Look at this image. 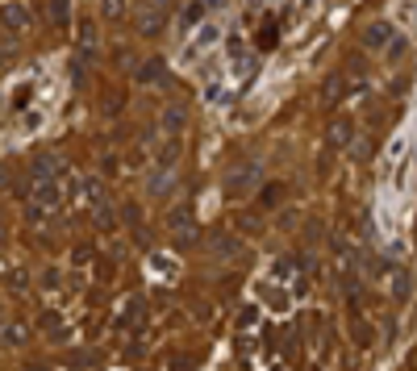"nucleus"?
Segmentation results:
<instances>
[{
	"instance_id": "f257e3e1",
	"label": "nucleus",
	"mask_w": 417,
	"mask_h": 371,
	"mask_svg": "<svg viewBox=\"0 0 417 371\" xmlns=\"http://www.w3.org/2000/svg\"><path fill=\"white\" fill-rule=\"evenodd\" d=\"M167 233H171V242H176L180 250H188V246L200 242V226H196L192 205H176V209L167 213Z\"/></svg>"
},
{
	"instance_id": "f03ea898",
	"label": "nucleus",
	"mask_w": 417,
	"mask_h": 371,
	"mask_svg": "<svg viewBox=\"0 0 417 371\" xmlns=\"http://www.w3.org/2000/svg\"><path fill=\"white\" fill-rule=\"evenodd\" d=\"M259 180H263L259 163H238V167H230V176H226V196L230 200H246L259 188Z\"/></svg>"
},
{
	"instance_id": "7ed1b4c3",
	"label": "nucleus",
	"mask_w": 417,
	"mask_h": 371,
	"mask_svg": "<svg viewBox=\"0 0 417 371\" xmlns=\"http://www.w3.org/2000/svg\"><path fill=\"white\" fill-rule=\"evenodd\" d=\"M59 176H67V171H63V159H59L54 150L38 154V159L30 163V180H34V184H38V180H59Z\"/></svg>"
},
{
	"instance_id": "20e7f679",
	"label": "nucleus",
	"mask_w": 417,
	"mask_h": 371,
	"mask_svg": "<svg viewBox=\"0 0 417 371\" xmlns=\"http://www.w3.org/2000/svg\"><path fill=\"white\" fill-rule=\"evenodd\" d=\"M0 30H4L8 38L25 34V30H30V13H25L21 4H4V8H0Z\"/></svg>"
},
{
	"instance_id": "39448f33",
	"label": "nucleus",
	"mask_w": 417,
	"mask_h": 371,
	"mask_svg": "<svg viewBox=\"0 0 417 371\" xmlns=\"http://www.w3.org/2000/svg\"><path fill=\"white\" fill-rule=\"evenodd\" d=\"M134 21H138V34H142V38H155V34L163 30V8H159V0H150V4H142V8H138V17H134Z\"/></svg>"
},
{
	"instance_id": "423d86ee",
	"label": "nucleus",
	"mask_w": 417,
	"mask_h": 371,
	"mask_svg": "<svg viewBox=\"0 0 417 371\" xmlns=\"http://www.w3.org/2000/svg\"><path fill=\"white\" fill-rule=\"evenodd\" d=\"M0 346H8V351L30 346V325L25 322H0Z\"/></svg>"
},
{
	"instance_id": "0eeeda50",
	"label": "nucleus",
	"mask_w": 417,
	"mask_h": 371,
	"mask_svg": "<svg viewBox=\"0 0 417 371\" xmlns=\"http://www.w3.org/2000/svg\"><path fill=\"white\" fill-rule=\"evenodd\" d=\"M75 59H84V63H92L96 59V47H100V38H96V21H80V30H75Z\"/></svg>"
},
{
	"instance_id": "6e6552de",
	"label": "nucleus",
	"mask_w": 417,
	"mask_h": 371,
	"mask_svg": "<svg viewBox=\"0 0 417 371\" xmlns=\"http://www.w3.org/2000/svg\"><path fill=\"white\" fill-rule=\"evenodd\" d=\"M209 250H213L217 259H238V255H242V238H234V233L217 230L213 238H209Z\"/></svg>"
},
{
	"instance_id": "1a4fd4ad",
	"label": "nucleus",
	"mask_w": 417,
	"mask_h": 371,
	"mask_svg": "<svg viewBox=\"0 0 417 371\" xmlns=\"http://www.w3.org/2000/svg\"><path fill=\"white\" fill-rule=\"evenodd\" d=\"M146 192H150L155 200H167V196L176 192V176H171V171H163V167H159V171H150V180H146Z\"/></svg>"
},
{
	"instance_id": "9d476101",
	"label": "nucleus",
	"mask_w": 417,
	"mask_h": 371,
	"mask_svg": "<svg viewBox=\"0 0 417 371\" xmlns=\"http://www.w3.org/2000/svg\"><path fill=\"white\" fill-rule=\"evenodd\" d=\"M363 42H368V50H384L392 42V25L388 21H371L368 30H363Z\"/></svg>"
},
{
	"instance_id": "9b49d317",
	"label": "nucleus",
	"mask_w": 417,
	"mask_h": 371,
	"mask_svg": "<svg viewBox=\"0 0 417 371\" xmlns=\"http://www.w3.org/2000/svg\"><path fill=\"white\" fill-rule=\"evenodd\" d=\"M163 75H167V67H163V59H146V63H142L138 71H134V80H138L142 88H155V84H159Z\"/></svg>"
},
{
	"instance_id": "f8f14e48",
	"label": "nucleus",
	"mask_w": 417,
	"mask_h": 371,
	"mask_svg": "<svg viewBox=\"0 0 417 371\" xmlns=\"http://www.w3.org/2000/svg\"><path fill=\"white\" fill-rule=\"evenodd\" d=\"M163 134H171V138H180V130H184V121H188V113H184V104H171V109H163Z\"/></svg>"
},
{
	"instance_id": "ddd939ff",
	"label": "nucleus",
	"mask_w": 417,
	"mask_h": 371,
	"mask_svg": "<svg viewBox=\"0 0 417 371\" xmlns=\"http://www.w3.org/2000/svg\"><path fill=\"white\" fill-rule=\"evenodd\" d=\"M217 38H222V25H213V21H209V25H205V30H200V34L192 38V47H188V54H200V50L217 47Z\"/></svg>"
},
{
	"instance_id": "4468645a",
	"label": "nucleus",
	"mask_w": 417,
	"mask_h": 371,
	"mask_svg": "<svg viewBox=\"0 0 417 371\" xmlns=\"http://www.w3.org/2000/svg\"><path fill=\"white\" fill-rule=\"evenodd\" d=\"M351 138H355V121H351V117H338V121L330 126V142H334V146H351Z\"/></svg>"
},
{
	"instance_id": "2eb2a0df",
	"label": "nucleus",
	"mask_w": 417,
	"mask_h": 371,
	"mask_svg": "<svg viewBox=\"0 0 417 371\" xmlns=\"http://www.w3.org/2000/svg\"><path fill=\"white\" fill-rule=\"evenodd\" d=\"M176 159H180V138H163V146H159V167H163V171H171V167H176Z\"/></svg>"
},
{
	"instance_id": "dca6fc26",
	"label": "nucleus",
	"mask_w": 417,
	"mask_h": 371,
	"mask_svg": "<svg viewBox=\"0 0 417 371\" xmlns=\"http://www.w3.org/2000/svg\"><path fill=\"white\" fill-rule=\"evenodd\" d=\"M42 334H47V338H54V342H63V338H67V329H63V317H59V313H42Z\"/></svg>"
},
{
	"instance_id": "f3484780",
	"label": "nucleus",
	"mask_w": 417,
	"mask_h": 371,
	"mask_svg": "<svg viewBox=\"0 0 417 371\" xmlns=\"http://www.w3.org/2000/svg\"><path fill=\"white\" fill-rule=\"evenodd\" d=\"M409 292H413V276L409 272H397L392 276V300H409Z\"/></svg>"
},
{
	"instance_id": "a211bd4d",
	"label": "nucleus",
	"mask_w": 417,
	"mask_h": 371,
	"mask_svg": "<svg viewBox=\"0 0 417 371\" xmlns=\"http://www.w3.org/2000/svg\"><path fill=\"white\" fill-rule=\"evenodd\" d=\"M84 200H88V205H96V209H100V205H109V192H104V184H100V180H88V184H84Z\"/></svg>"
},
{
	"instance_id": "6ab92c4d",
	"label": "nucleus",
	"mask_w": 417,
	"mask_h": 371,
	"mask_svg": "<svg viewBox=\"0 0 417 371\" xmlns=\"http://www.w3.org/2000/svg\"><path fill=\"white\" fill-rule=\"evenodd\" d=\"M67 17H71V0H50V25H67Z\"/></svg>"
},
{
	"instance_id": "aec40b11",
	"label": "nucleus",
	"mask_w": 417,
	"mask_h": 371,
	"mask_svg": "<svg viewBox=\"0 0 417 371\" xmlns=\"http://www.w3.org/2000/svg\"><path fill=\"white\" fill-rule=\"evenodd\" d=\"M100 17L104 21H121L126 17V0H100Z\"/></svg>"
},
{
	"instance_id": "412c9836",
	"label": "nucleus",
	"mask_w": 417,
	"mask_h": 371,
	"mask_svg": "<svg viewBox=\"0 0 417 371\" xmlns=\"http://www.w3.org/2000/svg\"><path fill=\"white\" fill-rule=\"evenodd\" d=\"M4 284H8L13 292H25V288H30V272H25V267H13V272L4 276Z\"/></svg>"
},
{
	"instance_id": "4be33fe9",
	"label": "nucleus",
	"mask_w": 417,
	"mask_h": 371,
	"mask_svg": "<svg viewBox=\"0 0 417 371\" xmlns=\"http://www.w3.org/2000/svg\"><path fill=\"white\" fill-rule=\"evenodd\" d=\"M47 217H50L47 205H38V200H30V205H25V221H30V226H42Z\"/></svg>"
},
{
	"instance_id": "5701e85b",
	"label": "nucleus",
	"mask_w": 417,
	"mask_h": 371,
	"mask_svg": "<svg viewBox=\"0 0 417 371\" xmlns=\"http://www.w3.org/2000/svg\"><path fill=\"white\" fill-rule=\"evenodd\" d=\"M200 17H205V4H200V0H192V4L184 8V25H196Z\"/></svg>"
},
{
	"instance_id": "b1692460",
	"label": "nucleus",
	"mask_w": 417,
	"mask_h": 371,
	"mask_svg": "<svg viewBox=\"0 0 417 371\" xmlns=\"http://www.w3.org/2000/svg\"><path fill=\"white\" fill-rule=\"evenodd\" d=\"M263 300H267L272 309H288V296H284V292H267V288H263Z\"/></svg>"
},
{
	"instance_id": "393cba45",
	"label": "nucleus",
	"mask_w": 417,
	"mask_h": 371,
	"mask_svg": "<svg viewBox=\"0 0 417 371\" xmlns=\"http://www.w3.org/2000/svg\"><path fill=\"white\" fill-rule=\"evenodd\" d=\"M59 284H63L59 267H47V272H42V288H59Z\"/></svg>"
},
{
	"instance_id": "a878e982",
	"label": "nucleus",
	"mask_w": 417,
	"mask_h": 371,
	"mask_svg": "<svg viewBox=\"0 0 417 371\" xmlns=\"http://www.w3.org/2000/svg\"><path fill=\"white\" fill-rule=\"evenodd\" d=\"M255 317H259L255 309H242V313H238V329H246V325H255Z\"/></svg>"
},
{
	"instance_id": "bb28decb",
	"label": "nucleus",
	"mask_w": 417,
	"mask_h": 371,
	"mask_svg": "<svg viewBox=\"0 0 417 371\" xmlns=\"http://www.w3.org/2000/svg\"><path fill=\"white\" fill-rule=\"evenodd\" d=\"M8 63H13V50L0 47V71H8Z\"/></svg>"
},
{
	"instance_id": "cd10ccee",
	"label": "nucleus",
	"mask_w": 417,
	"mask_h": 371,
	"mask_svg": "<svg viewBox=\"0 0 417 371\" xmlns=\"http://www.w3.org/2000/svg\"><path fill=\"white\" fill-rule=\"evenodd\" d=\"M171 371H192V359H188V355H180V359L171 363Z\"/></svg>"
},
{
	"instance_id": "c85d7f7f",
	"label": "nucleus",
	"mask_w": 417,
	"mask_h": 371,
	"mask_svg": "<svg viewBox=\"0 0 417 371\" xmlns=\"http://www.w3.org/2000/svg\"><path fill=\"white\" fill-rule=\"evenodd\" d=\"M8 180H13V171H8V167H0V188L8 184Z\"/></svg>"
},
{
	"instance_id": "c756f323",
	"label": "nucleus",
	"mask_w": 417,
	"mask_h": 371,
	"mask_svg": "<svg viewBox=\"0 0 417 371\" xmlns=\"http://www.w3.org/2000/svg\"><path fill=\"white\" fill-rule=\"evenodd\" d=\"M25 371H47V367H42V363H30V367H25Z\"/></svg>"
},
{
	"instance_id": "7c9ffc66",
	"label": "nucleus",
	"mask_w": 417,
	"mask_h": 371,
	"mask_svg": "<svg viewBox=\"0 0 417 371\" xmlns=\"http://www.w3.org/2000/svg\"><path fill=\"white\" fill-rule=\"evenodd\" d=\"M0 242H4V221H0Z\"/></svg>"
}]
</instances>
